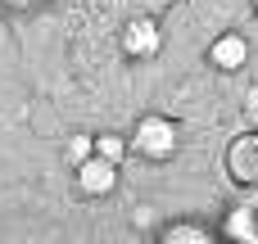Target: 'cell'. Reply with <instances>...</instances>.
Segmentation results:
<instances>
[{
	"label": "cell",
	"mask_w": 258,
	"mask_h": 244,
	"mask_svg": "<svg viewBox=\"0 0 258 244\" xmlns=\"http://www.w3.org/2000/svg\"><path fill=\"white\" fill-rule=\"evenodd\" d=\"M209 63H213L218 72H240V68L249 63V41H245L240 32H222V36H213V45H209Z\"/></svg>",
	"instance_id": "5b68a950"
},
{
	"label": "cell",
	"mask_w": 258,
	"mask_h": 244,
	"mask_svg": "<svg viewBox=\"0 0 258 244\" xmlns=\"http://www.w3.org/2000/svg\"><path fill=\"white\" fill-rule=\"evenodd\" d=\"M118 168H122V163H113V158H104V154H91L86 163H77V168H73L77 190H82V195H91V199L113 195V190H118Z\"/></svg>",
	"instance_id": "7a4b0ae2"
},
{
	"label": "cell",
	"mask_w": 258,
	"mask_h": 244,
	"mask_svg": "<svg viewBox=\"0 0 258 244\" xmlns=\"http://www.w3.org/2000/svg\"><path fill=\"white\" fill-rule=\"evenodd\" d=\"M5 5H14V9H32V5H41V0H5Z\"/></svg>",
	"instance_id": "8fae6325"
},
{
	"label": "cell",
	"mask_w": 258,
	"mask_h": 244,
	"mask_svg": "<svg viewBox=\"0 0 258 244\" xmlns=\"http://www.w3.org/2000/svg\"><path fill=\"white\" fill-rule=\"evenodd\" d=\"M254 9H258V0H254Z\"/></svg>",
	"instance_id": "7c38bea8"
},
{
	"label": "cell",
	"mask_w": 258,
	"mask_h": 244,
	"mask_svg": "<svg viewBox=\"0 0 258 244\" xmlns=\"http://www.w3.org/2000/svg\"><path fill=\"white\" fill-rule=\"evenodd\" d=\"M222 235H227V240L258 244V186H249V199H245L240 208H231V213H227Z\"/></svg>",
	"instance_id": "8992f818"
},
{
	"label": "cell",
	"mask_w": 258,
	"mask_h": 244,
	"mask_svg": "<svg viewBox=\"0 0 258 244\" xmlns=\"http://www.w3.org/2000/svg\"><path fill=\"white\" fill-rule=\"evenodd\" d=\"M227 172L240 181V186H258V131H245L231 140L227 149Z\"/></svg>",
	"instance_id": "277c9868"
},
{
	"label": "cell",
	"mask_w": 258,
	"mask_h": 244,
	"mask_svg": "<svg viewBox=\"0 0 258 244\" xmlns=\"http://www.w3.org/2000/svg\"><path fill=\"white\" fill-rule=\"evenodd\" d=\"M132 154L150 158V163H163L177 154V122L168 113H145L132 131Z\"/></svg>",
	"instance_id": "6da1fadb"
},
{
	"label": "cell",
	"mask_w": 258,
	"mask_h": 244,
	"mask_svg": "<svg viewBox=\"0 0 258 244\" xmlns=\"http://www.w3.org/2000/svg\"><path fill=\"white\" fill-rule=\"evenodd\" d=\"M122 54L127 59H154L159 50H163V32H159V23L154 18H132V23H122Z\"/></svg>",
	"instance_id": "3957f363"
},
{
	"label": "cell",
	"mask_w": 258,
	"mask_h": 244,
	"mask_svg": "<svg viewBox=\"0 0 258 244\" xmlns=\"http://www.w3.org/2000/svg\"><path fill=\"white\" fill-rule=\"evenodd\" d=\"M127 149H132V140H122V136H95V154H104V158H113V163H122L127 158Z\"/></svg>",
	"instance_id": "ba28073f"
},
{
	"label": "cell",
	"mask_w": 258,
	"mask_h": 244,
	"mask_svg": "<svg viewBox=\"0 0 258 244\" xmlns=\"http://www.w3.org/2000/svg\"><path fill=\"white\" fill-rule=\"evenodd\" d=\"M91 154H95V136H73V140H68V163H73V168L86 163Z\"/></svg>",
	"instance_id": "9c48e42d"
},
{
	"label": "cell",
	"mask_w": 258,
	"mask_h": 244,
	"mask_svg": "<svg viewBox=\"0 0 258 244\" xmlns=\"http://www.w3.org/2000/svg\"><path fill=\"white\" fill-rule=\"evenodd\" d=\"M245 127L258 131V86H249V95H245Z\"/></svg>",
	"instance_id": "30bf717a"
},
{
	"label": "cell",
	"mask_w": 258,
	"mask_h": 244,
	"mask_svg": "<svg viewBox=\"0 0 258 244\" xmlns=\"http://www.w3.org/2000/svg\"><path fill=\"white\" fill-rule=\"evenodd\" d=\"M159 240H163V244H209V240H213V231L200 226V222H168V226L159 231Z\"/></svg>",
	"instance_id": "52a82bcc"
}]
</instances>
